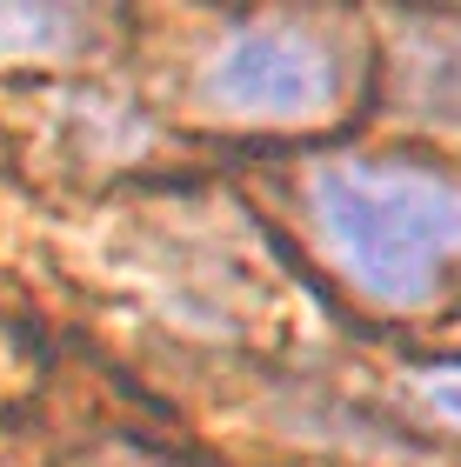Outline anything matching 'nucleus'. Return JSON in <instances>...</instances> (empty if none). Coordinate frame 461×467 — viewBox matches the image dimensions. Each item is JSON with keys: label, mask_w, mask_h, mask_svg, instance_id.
Returning a JSON list of instances; mask_svg holds the SVG:
<instances>
[{"label": "nucleus", "mask_w": 461, "mask_h": 467, "mask_svg": "<svg viewBox=\"0 0 461 467\" xmlns=\"http://www.w3.org/2000/svg\"><path fill=\"white\" fill-rule=\"evenodd\" d=\"M314 221L348 281L388 307H422L461 267V181L408 161H334L314 174Z\"/></svg>", "instance_id": "nucleus-1"}, {"label": "nucleus", "mask_w": 461, "mask_h": 467, "mask_svg": "<svg viewBox=\"0 0 461 467\" xmlns=\"http://www.w3.org/2000/svg\"><path fill=\"white\" fill-rule=\"evenodd\" d=\"M414 394H422L448 428H461V360H448V368H422V374H414Z\"/></svg>", "instance_id": "nucleus-3"}, {"label": "nucleus", "mask_w": 461, "mask_h": 467, "mask_svg": "<svg viewBox=\"0 0 461 467\" xmlns=\"http://www.w3.org/2000/svg\"><path fill=\"white\" fill-rule=\"evenodd\" d=\"M207 94L227 114H261V120H301L334 94V67L301 27L288 20H261L241 27L207 67Z\"/></svg>", "instance_id": "nucleus-2"}]
</instances>
